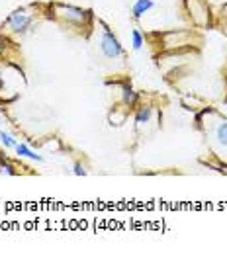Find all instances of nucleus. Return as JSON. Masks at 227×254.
<instances>
[{"mask_svg":"<svg viewBox=\"0 0 227 254\" xmlns=\"http://www.w3.org/2000/svg\"><path fill=\"white\" fill-rule=\"evenodd\" d=\"M212 121H208L206 127V137L208 145L214 151V154L227 162V117H222L218 113H212Z\"/></svg>","mask_w":227,"mask_h":254,"instance_id":"1","label":"nucleus"},{"mask_svg":"<svg viewBox=\"0 0 227 254\" xmlns=\"http://www.w3.org/2000/svg\"><path fill=\"white\" fill-rule=\"evenodd\" d=\"M100 26L104 28V30H102V36H100V51H102V55H104L106 59H112V61L121 59V57L125 55V49L121 47L119 39L110 32V28H108L104 22H100Z\"/></svg>","mask_w":227,"mask_h":254,"instance_id":"2","label":"nucleus"},{"mask_svg":"<svg viewBox=\"0 0 227 254\" xmlns=\"http://www.w3.org/2000/svg\"><path fill=\"white\" fill-rule=\"evenodd\" d=\"M55 14L61 20H65L67 24H71V26H82V24H86V20H90V12L82 10V8H76V6L57 4Z\"/></svg>","mask_w":227,"mask_h":254,"instance_id":"3","label":"nucleus"},{"mask_svg":"<svg viewBox=\"0 0 227 254\" xmlns=\"http://www.w3.org/2000/svg\"><path fill=\"white\" fill-rule=\"evenodd\" d=\"M6 28L14 34V36H24L30 28H32V24H34V18L30 16V14H26L24 10H16V12H12L8 18H6Z\"/></svg>","mask_w":227,"mask_h":254,"instance_id":"4","label":"nucleus"},{"mask_svg":"<svg viewBox=\"0 0 227 254\" xmlns=\"http://www.w3.org/2000/svg\"><path fill=\"white\" fill-rule=\"evenodd\" d=\"M155 8V2L153 0H135L133 8H131V18L133 20H141L149 10Z\"/></svg>","mask_w":227,"mask_h":254,"instance_id":"5","label":"nucleus"},{"mask_svg":"<svg viewBox=\"0 0 227 254\" xmlns=\"http://www.w3.org/2000/svg\"><path fill=\"white\" fill-rule=\"evenodd\" d=\"M139 100V94L131 88V84L129 82H123L121 84V102L125 104V106H129V108H133L135 104Z\"/></svg>","mask_w":227,"mask_h":254,"instance_id":"6","label":"nucleus"},{"mask_svg":"<svg viewBox=\"0 0 227 254\" xmlns=\"http://www.w3.org/2000/svg\"><path fill=\"white\" fill-rule=\"evenodd\" d=\"M14 151H16L18 156H24V158H30V160H36V162H43V156H41V154L34 152L28 145H24V143H16Z\"/></svg>","mask_w":227,"mask_h":254,"instance_id":"7","label":"nucleus"},{"mask_svg":"<svg viewBox=\"0 0 227 254\" xmlns=\"http://www.w3.org/2000/svg\"><path fill=\"white\" fill-rule=\"evenodd\" d=\"M151 117H153V108H139L137 113H135V123L141 127V125L149 123Z\"/></svg>","mask_w":227,"mask_h":254,"instance_id":"8","label":"nucleus"},{"mask_svg":"<svg viewBox=\"0 0 227 254\" xmlns=\"http://www.w3.org/2000/svg\"><path fill=\"white\" fill-rule=\"evenodd\" d=\"M143 45H145L143 34H141L139 30H133V32H131V47H133V51H141Z\"/></svg>","mask_w":227,"mask_h":254,"instance_id":"9","label":"nucleus"},{"mask_svg":"<svg viewBox=\"0 0 227 254\" xmlns=\"http://www.w3.org/2000/svg\"><path fill=\"white\" fill-rule=\"evenodd\" d=\"M0 143H2L6 149H14L18 141H16V139H14L10 133H6V131H0Z\"/></svg>","mask_w":227,"mask_h":254,"instance_id":"10","label":"nucleus"},{"mask_svg":"<svg viewBox=\"0 0 227 254\" xmlns=\"http://www.w3.org/2000/svg\"><path fill=\"white\" fill-rule=\"evenodd\" d=\"M0 172H4V174H8V176H16L14 166H10L8 162H0Z\"/></svg>","mask_w":227,"mask_h":254,"instance_id":"11","label":"nucleus"},{"mask_svg":"<svg viewBox=\"0 0 227 254\" xmlns=\"http://www.w3.org/2000/svg\"><path fill=\"white\" fill-rule=\"evenodd\" d=\"M73 174H75V176H84V174H86V168H84L80 162H76V164H75V170H73Z\"/></svg>","mask_w":227,"mask_h":254,"instance_id":"12","label":"nucleus"},{"mask_svg":"<svg viewBox=\"0 0 227 254\" xmlns=\"http://www.w3.org/2000/svg\"><path fill=\"white\" fill-rule=\"evenodd\" d=\"M222 18H224V22H226V28H227V4L224 6V10H222ZM227 32V30H226Z\"/></svg>","mask_w":227,"mask_h":254,"instance_id":"13","label":"nucleus"},{"mask_svg":"<svg viewBox=\"0 0 227 254\" xmlns=\"http://www.w3.org/2000/svg\"><path fill=\"white\" fill-rule=\"evenodd\" d=\"M0 86H2V78H0Z\"/></svg>","mask_w":227,"mask_h":254,"instance_id":"14","label":"nucleus"}]
</instances>
